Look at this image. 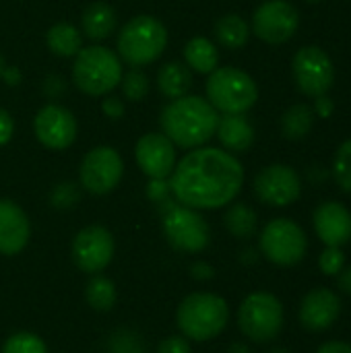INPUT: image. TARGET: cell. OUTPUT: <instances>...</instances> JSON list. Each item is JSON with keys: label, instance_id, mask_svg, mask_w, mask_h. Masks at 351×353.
Instances as JSON below:
<instances>
[{"label": "cell", "instance_id": "6da1fadb", "mask_svg": "<svg viewBox=\"0 0 351 353\" xmlns=\"http://www.w3.org/2000/svg\"><path fill=\"white\" fill-rule=\"evenodd\" d=\"M168 180L176 203L197 211H215L232 205L240 194L244 168L234 153L203 145L178 159Z\"/></svg>", "mask_w": 351, "mask_h": 353}, {"label": "cell", "instance_id": "7a4b0ae2", "mask_svg": "<svg viewBox=\"0 0 351 353\" xmlns=\"http://www.w3.org/2000/svg\"><path fill=\"white\" fill-rule=\"evenodd\" d=\"M219 112L201 95H184L168 101L159 114L161 132L180 149L207 145L217 130Z\"/></svg>", "mask_w": 351, "mask_h": 353}, {"label": "cell", "instance_id": "3957f363", "mask_svg": "<svg viewBox=\"0 0 351 353\" xmlns=\"http://www.w3.org/2000/svg\"><path fill=\"white\" fill-rule=\"evenodd\" d=\"M230 323V306L228 302L211 292H194L188 294L176 310V325L180 335L188 341L207 343L219 337Z\"/></svg>", "mask_w": 351, "mask_h": 353}, {"label": "cell", "instance_id": "277c9868", "mask_svg": "<svg viewBox=\"0 0 351 353\" xmlns=\"http://www.w3.org/2000/svg\"><path fill=\"white\" fill-rule=\"evenodd\" d=\"M168 27L151 14H137L122 25L116 39V54L130 68L155 62L168 48Z\"/></svg>", "mask_w": 351, "mask_h": 353}, {"label": "cell", "instance_id": "5b68a950", "mask_svg": "<svg viewBox=\"0 0 351 353\" xmlns=\"http://www.w3.org/2000/svg\"><path fill=\"white\" fill-rule=\"evenodd\" d=\"M122 60L106 46H83L74 56L72 83L74 87L91 97L110 95L122 79Z\"/></svg>", "mask_w": 351, "mask_h": 353}, {"label": "cell", "instance_id": "8992f818", "mask_svg": "<svg viewBox=\"0 0 351 353\" xmlns=\"http://www.w3.org/2000/svg\"><path fill=\"white\" fill-rule=\"evenodd\" d=\"M207 99L219 114H246L259 99L254 79L236 66H217L207 79Z\"/></svg>", "mask_w": 351, "mask_h": 353}, {"label": "cell", "instance_id": "52a82bcc", "mask_svg": "<svg viewBox=\"0 0 351 353\" xmlns=\"http://www.w3.org/2000/svg\"><path fill=\"white\" fill-rule=\"evenodd\" d=\"M161 213V230L168 244L186 254H201L211 244V228L201 211L168 201Z\"/></svg>", "mask_w": 351, "mask_h": 353}, {"label": "cell", "instance_id": "ba28073f", "mask_svg": "<svg viewBox=\"0 0 351 353\" xmlns=\"http://www.w3.org/2000/svg\"><path fill=\"white\" fill-rule=\"evenodd\" d=\"M283 304L269 292H254L238 308V327L254 343L273 341L283 329Z\"/></svg>", "mask_w": 351, "mask_h": 353}, {"label": "cell", "instance_id": "9c48e42d", "mask_svg": "<svg viewBox=\"0 0 351 353\" xmlns=\"http://www.w3.org/2000/svg\"><path fill=\"white\" fill-rule=\"evenodd\" d=\"M122 155L110 145L89 149L79 165V186L93 196H106L114 192L122 182Z\"/></svg>", "mask_w": 351, "mask_h": 353}, {"label": "cell", "instance_id": "30bf717a", "mask_svg": "<svg viewBox=\"0 0 351 353\" xmlns=\"http://www.w3.org/2000/svg\"><path fill=\"white\" fill-rule=\"evenodd\" d=\"M259 246L263 256L279 267H294L306 254V234L304 230L285 217L269 221L259 238Z\"/></svg>", "mask_w": 351, "mask_h": 353}, {"label": "cell", "instance_id": "8fae6325", "mask_svg": "<svg viewBox=\"0 0 351 353\" xmlns=\"http://www.w3.org/2000/svg\"><path fill=\"white\" fill-rule=\"evenodd\" d=\"M116 254V240L106 225L93 223L77 232L70 244V256L79 271L87 275L103 273Z\"/></svg>", "mask_w": 351, "mask_h": 353}, {"label": "cell", "instance_id": "7c38bea8", "mask_svg": "<svg viewBox=\"0 0 351 353\" xmlns=\"http://www.w3.org/2000/svg\"><path fill=\"white\" fill-rule=\"evenodd\" d=\"M300 25L298 8L288 0H265L252 14L250 31L265 43L279 46L294 37Z\"/></svg>", "mask_w": 351, "mask_h": 353}, {"label": "cell", "instance_id": "4fadbf2b", "mask_svg": "<svg viewBox=\"0 0 351 353\" xmlns=\"http://www.w3.org/2000/svg\"><path fill=\"white\" fill-rule=\"evenodd\" d=\"M294 79L304 95L321 97L333 87L335 68L329 54L319 46H304L296 52L294 62Z\"/></svg>", "mask_w": 351, "mask_h": 353}, {"label": "cell", "instance_id": "5bb4252c", "mask_svg": "<svg viewBox=\"0 0 351 353\" xmlns=\"http://www.w3.org/2000/svg\"><path fill=\"white\" fill-rule=\"evenodd\" d=\"M35 139L50 151L68 149L79 132L74 114L60 103H46L33 118Z\"/></svg>", "mask_w": 351, "mask_h": 353}, {"label": "cell", "instance_id": "9a60e30c", "mask_svg": "<svg viewBox=\"0 0 351 353\" xmlns=\"http://www.w3.org/2000/svg\"><path fill=\"white\" fill-rule=\"evenodd\" d=\"M254 192L269 207H288L300 199L302 182L294 168L273 163L261 170L254 178Z\"/></svg>", "mask_w": 351, "mask_h": 353}, {"label": "cell", "instance_id": "2e32d148", "mask_svg": "<svg viewBox=\"0 0 351 353\" xmlns=\"http://www.w3.org/2000/svg\"><path fill=\"white\" fill-rule=\"evenodd\" d=\"M134 161L147 178H170L176 168V145L163 132H147L134 145Z\"/></svg>", "mask_w": 351, "mask_h": 353}, {"label": "cell", "instance_id": "e0dca14e", "mask_svg": "<svg viewBox=\"0 0 351 353\" xmlns=\"http://www.w3.org/2000/svg\"><path fill=\"white\" fill-rule=\"evenodd\" d=\"M31 240V221L21 205L0 199V254L17 256Z\"/></svg>", "mask_w": 351, "mask_h": 353}, {"label": "cell", "instance_id": "ac0fdd59", "mask_svg": "<svg viewBox=\"0 0 351 353\" xmlns=\"http://www.w3.org/2000/svg\"><path fill=\"white\" fill-rule=\"evenodd\" d=\"M341 314V300L335 292L319 288L304 296L300 304V323L308 331H325L333 327V323Z\"/></svg>", "mask_w": 351, "mask_h": 353}, {"label": "cell", "instance_id": "d6986e66", "mask_svg": "<svg viewBox=\"0 0 351 353\" xmlns=\"http://www.w3.org/2000/svg\"><path fill=\"white\" fill-rule=\"evenodd\" d=\"M314 232L331 248L345 246L351 240V213L335 201L319 205L314 211Z\"/></svg>", "mask_w": 351, "mask_h": 353}, {"label": "cell", "instance_id": "ffe728a7", "mask_svg": "<svg viewBox=\"0 0 351 353\" xmlns=\"http://www.w3.org/2000/svg\"><path fill=\"white\" fill-rule=\"evenodd\" d=\"M215 137L230 153H244L254 143V126L244 114H221Z\"/></svg>", "mask_w": 351, "mask_h": 353}, {"label": "cell", "instance_id": "44dd1931", "mask_svg": "<svg viewBox=\"0 0 351 353\" xmlns=\"http://www.w3.org/2000/svg\"><path fill=\"white\" fill-rule=\"evenodd\" d=\"M118 27V14L116 10L101 0L91 2L85 6L81 14V33L83 37H89L91 41H101L108 39Z\"/></svg>", "mask_w": 351, "mask_h": 353}, {"label": "cell", "instance_id": "7402d4cb", "mask_svg": "<svg viewBox=\"0 0 351 353\" xmlns=\"http://www.w3.org/2000/svg\"><path fill=\"white\" fill-rule=\"evenodd\" d=\"M192 87V70L180 62V60H172L166 62L159 70H157V89L166 99H178L188 95Z\"/></svg>", "mask_w": 351, "mask_h": 353}, {"label": "cell", "instance_id": "603a6c76", "mask_svg": "<svg viewBox=\"0 0 351 353\" xmlns=\"http://www.w3.org/2000/svg\"><path fill=\"white\" fill-rule=\"evenodd\" d=\"M184 64L199 74H211L219 66V50L209 37L197 35L184 46Z\"/></svg>", "mask_w": 351, "mask_h": 353}, {"label": "cell", "instance_id": "cb8c5ba5", "mask_svg": "<svg viewBox=\"0 0 351 353\" xmlns=\"http://www.w3.org/2000/svg\"><path fill=\"white\" fill-rule=\"evenodd\" d=\"M46 46L54 56L74 58L83 48V33L70 23H56L46 33Z\"/></svg>", "mask_w": 351, "mask_h": 353}, {"label": "cell", "instance_id": "d4e9b609", "mask_svg": "<svg viewBox=\"0 0 351 353\" xmlns=\"http://www.w3.org/2000/svg\"><path fill=\"white\" fill-rule=\"evenodd\" d=\"M215 37L217 41L228 50H240L250 39V25L244 21V17L236 12H228L217 19L215 23Z\"/></svg>", "mask_w": 351, "mask_h": 353}, {"label": "cell", "instance_id": "484cf974", "mask_svg": "<svg viewBox=\"0 0 351 353\" xmlns=\"http://www.w3.org/2000/svg\"><path fill=\"white\" fill-rule=\"evenodd\" d=\"M223 223H225V230L234 236V238H240V240H248L257 234V228H259V217L254 213L252 207L244 205V203H234L225 215H223Z\"/></svg>", "mask_w": 351, "mask_h": 353}, {"label": "cell", "instance_id": "4316f807", "mask_svg": "<svg viewBox=\"0 0 351 353\" xmlns=\"http://www.w3.org/2000/svg\"><path fill=\"white\" fill-rule=\"evenodd\" d=\"M85 300L91 306V310L95 312H110L116 302H118V290L116 283L108 277L99 275H91L87 288H85Z\"/></svg>", "mask_w": 351, "mask_h": 353}, {"label": "cell", "instance_id": "83f0119b", "mask_svg": "<svg viewBox=\"0 0 351 353\" xmlns=\"http://www.w3.org/2000/svg\"><path fill=\"white\" fill-rule=\"evenodd\" d=\"M314 124V110L308 108L306 103H296L285 110L281 116V132L290 141H300L304 139Z\"/></svg>", "mask_w": 351, "mask_h": 353}, {"label": "cell", "instance_id": "f1b7e54d", "mask_svg": "<svg viewBox=\"0 0 351 353\" xmlns=\"http://www.w3.org/2000/svg\"><path fill=\"white\" fill-rule=\"evenodd\" d=\"M108 353H147L145 339L132 329H118L108 337Z\"/></svg>", "mask_w": 351, "mask_h": 353}, {"label": "cell", "instance_id": "f546056e", "mask_svg": "<svg viewBox=\"0 0 351 353\" xmlns=\"http://www.w3.org/2000/svg\"><path fill=\"white\" fill-rule=\"evenodd\" d=\"M0 353H48L43 339L29 331H19L6 337Z\"/></svg>", "mask_w": 351, "mask_h": 353}, {"label": "cell", "instance_id": "4dcf8cb0", "mask_svg": "<svg viewBox=\"0 0 351 353\" xmlns=\"http://www.w3.org/2000/svg\"><path fill=\"white\" fill-rule=\"evenodd\" d=\"M120 87H122V95L128 101H143L147 97L149 89H151L149 77L141 68H130V70L122 72Z\"/></svg>", "mask_w": 351, "mask_h": 353}, {"label": "cell", "instance_id": "1f68e13d", "mask_svg": "<svg viewBox=\"0 0 351 353\" xmlns=\"http://www.w3.org/2000/svg\"><path fill=\"white\" fill-rule=\"evenodd\" d=\"M81 201V186L74 182H58L50 190V205L58 211H70Z\"/></svg>", "mask_w": 351, "mask_h": 353}, {"label": "cell", "instance_id": "d6a6232c", "mask_svg": "<svg viewBox=\"0 0 351 353\" xmlns=\"http://www.w3.org/2000/svg\"><path fill=\"white\" fill-rule=\"evenodd\" d=\"M333 178L341 190L351 194V139L341 143L333 159Z\"/></svg>", "mask_w": 351, "mask_h": 353}, {"label": "cell", "instance_id": "836d02e7", "mask_svg": "<svg viewBox=\"0 0 351 353\" xmlns=\"http://www.w3.org/2000/svg\"><path fill=\"white\" fill-rule=\"evenodd\" d=\"M319 267L325 275H337L345 267V254L341 252V248L327 246V250L319 256Z\"/></svg>", "mask_w": 351, "mask_h": 353}, {"label": "cell", "instance_id": "e575fe53", "mask_svg": "<svg viewBox=\"0 0 351 353\" xmlns=\"http://www.w3.org/2000/svg\"><path fill=\"white\" fill-rule=\"evenodd\" d=\"M145 194L149 201H153L157 205H166L172 196L170 180L168 178H149V182L145 186Z\"/></svg>", "mask_w": 351, "mask_h": 353}, {"label": "cell", "instance_id": "d590c367", "mask_svg": "<svg viewBox=\"0 0 351 353\" xmlns=\"http://www.w3.org/2000/svg\"><path fill=\"white\" fill-rule=\"evenodd\" d=\"M155 353H192V347L184 335H170L159 341Z\"/></svg>", "mask_w": 351, "mask_h": 353}, {"label": "cell", "instance_id": "8d00e7d4", "mask_svg": "<svg viewBox=\"0 0 351 353\" xmlns=\"http://www.w3.org/2000/svg\"><path fill=\"white\" fill-rule=\"evenodd\" d=\"M101 112L110 118V120H120L126 112L124 108V101L116 95H106L103 101H101Z\"/></svg>", "mask_w": 351, "mask_h": 353}, {"label": "cell", "instance_id": "74e56055", "mask_svg": "<svg viewBox=\"0 0 351 353\" xmlns=\"http://www.w3.org/2000/svg\"><path fill=\"white\" fill-rule=\"evenodd\" d=\"M12 134H14V120L8 110L0 108V147L10 143Z\"/></svg>", "mask_w": 351, "mask_h": 353}, {"label": "cell", "instance_id": "f35d334b", "mask_svg": "<svg viewBox=\"0 0 351 353\" xmlns=\"http://www.w3.org/2000/svg\"><path fill=\"white\" fill-rule=\"evenodd\" d=\"M64 89H66V83H64V79L60 74H48L46 77V81H43V93L48 97L56 99V97H60L64 93Z\"/></svg>", "mask_w": 351, "mask_h": 353}, {"label": "cell", "instance_id": "ab89813d", "mask_svg": "<svg viewBox=\"0 0 351 353\" xmlns=\"http://www.w3.org/2000/svg\"><path fill=\"white\" fill-rule=\"evenodd\" d=\"M190 277L194 281H211L215 277V269L207 263V261H194L190 265Z\"/></svg>", "mask_w": 351, "mask_h": 353}, {"label": "cell", "instance_id": "60d3db41", "mask_svg": "<svg viewBox=\"0 0 351 353\" xmlns=\"http://www.w3.org/2000/svg\"><path fill=\"white\" fill-rule=\"evenodd\" d=\"M317 353H351V345L343 343V341H329V343L321 345Z\"/></svg>", "mask_w": 351, "mask_h": 353}, {"label": "cell", "instance_id": "b9f144b4", "mask_svg": "<svg viewBox=\"0 0 351 353\" xmlns=\"http://www.w3.org/2000/svg\"><path fill=\"white\" fill-rule=\"evenodd\" d=\"M314 112H317L319 116H323V118H329V116H331V112H333V101H331L327 95H321V97H317Z\"/></svg>", "mask_w": 351, "mask_h": 353}, {"label": "cell", "instance_id": "7bdbcfd3", "mask_svg": "<svg viewBox=\"0 0 351 353\" xmlns=\"http://www.w3.org/2000/svg\"><path fill=\"white\" fill-rule=\"evenodd\" d=\"M337 275H339V277H337V285H339V290H341L343 294L351 296V267H343Z\"/></svg>", "mask_w": 351, "mask_h": 353}, {"label": "cell", "instance_id": "ee69618b", "mask_svg": "<svg viewBox=\"0 0 351 353\" xmlns=\"http://www.w3.org/2000/svg\"><path fill=\"white\" fill-rule=\"evenodd\" d=\"M2 79H4L8 85H17V83L21 81V72H19L17 68H12V66H6L4 72H2Z\"/></svg>", "mask_w": 351, "mask_h": 353}, {"label": "cell", "instance_id": "f6af8a7d", "mask_svg": "<svg viewBox=\"0 0 351 353\" xmlns=\"http://www.w3.org/2000/svg\"><path fill=\"white\" fill-rule=\"evenodd\" d=\"M228 353H252L250 352V347L246 345V343H232L230 345V350Z\"/></svg>", "mask_w": 351, "mask_h": 353}, {"label": "cell", "instance_id": "bcb514c9", "mask_svg": "<svg viewBox=\"0 0 351 353\" xmlns=\"http://www.w3.org/2000/svg\"><path fill=\"white\" fill-rule=\"evenodd\" d=\"M257 261V252L254 250H244L242 252V263H254Z\"/></svg>", "mask_w": 351, "mask_h": 353}, {"label": "cell", "instance_id": "7dc6e473", "mask_svg": "<svg viewBox=\"0 0 351 353\" xmlns=\"http://www.w3.org/2000/svg\"><path fill=\"white\" fill-rule=\"evenodd\" d=\"M4 68H6V60H4V56L0 54V79H2V72H4Z\"/></svg>", "mask_w": 351, "mask_h": 353}, {"label": "cell", "instance_id": "c3c4849f", "mask_svg": "<svg viewBox=\"0 0 351 353\" xmlns=\"http://www.w3.org/2000/svg\"><path fill=\"white\" fill-rule=\"evenodd\" d=\"M271 353H290V352H288V350H281V347H279V350H273Z\"/></svg>", "mask_w": 351, "mask_h": 353}, {"label": "cell", "instance_id": "681fc988", "mask_svg": "<svg viewBox=\"0 0 351 353\" xmlns=\"http://www.w3.org/2000/svg\"><path fill=\"white\" fill-rule=\"evenodd\" d=\"M310 2H317V0H310Z\"/></svg>", "mask_w": 351, "mask_h": 353}]
</instances>
